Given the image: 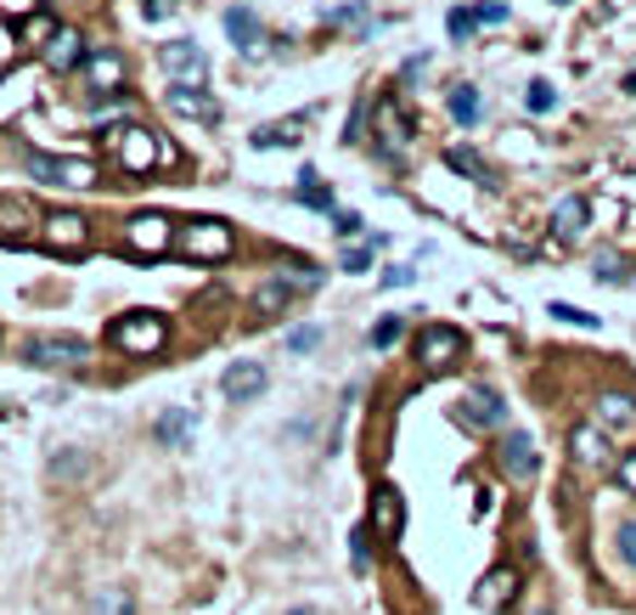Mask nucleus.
Masks as SVG:
<instances>
[{
  "label": "nucleus",
  "mask_w": 636,
  "mask_h": 615,
  "mask_svg": "<svg viewBox=\"0 0 636 615\" xmlns=\"http://www.w3.org/2000/svg\"><path fill=\"white\" fill-rule=\"evenodd\" d=\"M231 249H237V232H231L225 220L197 215V220L175 226V254L192 266H220V261H231Z\"/></svg>",
  "instance_id": "nucleus-1"
},
{
  "label": "nucleus",
  "mask_w": 636,
  "mask_h": 615,
  "mask_svg": "<svg viewBox=\"0 0 636 615\" xmlns=\"http://www.w3.org/2000/svg\"><path fill=\"white\" fill-rule=\"evenodd\" d=\"M108 339L124 355H158L163 339H170V322H163L158 311H130V316H119L113 328H108Z\"/></svg>",
  "instance_id": "nucleus-2"
},
{
  "label": "nucleus",
  "mask_w": 636,
  "mask_h": 615,
  "mask_svg": "<svg viewBox=\"0 0 636 615\" xmlns=\"http://www.w3.org/2000/svg\"><path fill=\"white\" fill-rule=\"evenodd\" d=\"M23 362H28V367H46V373H85L90 345L74 339V334H40L35 345H28Z\"/></svg>",
  "instance_id": "nucleus-3"
},
{
  "label": "nucleus",
  "mask_w": 636,
  "mask_h": 615,
  "mask_svg": "<svg viewBox=\"0 0 636 615\" xmlns=\"http://www.w3.org/2000/svg\"><path fill=\"white\" fill-rule=\"evenodd\" d=\"M124 249L130 254H142V261H158V254H170L175 249V220L170 215H130L124 220Z\"/></svg>",
  "instance_id": "nucleus-4"
},
{
  "label": "nucleus",
  "mask_w": 636,
  "mask_h": 615,
  "mask_svg": "<svg viewBox=\"0 0 636 615\" xmlns=\"http://www.w3.org/2000/svg\"><path fill=\"white\" fill-rule=\"evenodd\" d=\"M113 158L130 170V176H152V165H158V142H152V131L147 124H113Z\"/></svg>",
  "instance_id": "nucleus-5"
},
{
  "label": "nucleus",
  "mask_w": 636,
  "mask_h": 615,
  "mask_svg": "<svg viewBox=\"0 0 636 615\" xmlns=\"http://www.w3.org/2000/svg\"><path fill=\"white\" fill-rule=\"evenodd\" d=\"M462 362V334L445 328V322H428V328L417 334V367L423 373H445Z\"/></svg>",
  "instance_id": "nucleus-6"
},
{
  "label": "nucleus",
  "mask_w": 636,
  "mask_h": 615,
  "mask_svg": "<svg viewBox=\"0 0 636 615\" xmlns=\"http://www.w3.org/2000/svg\"><path fill=\"white\" fill-rule=\"evenodd\" d=\"M40 243L57 254H80V249H90V220L74 209H51V215H40Z\"/></svg>",
  "instance_id": "nucleus-7"
},
{
  "label": "nucleus",
  "mask_w": 636,
  "mask_h": 615,
  "mask_svg": "<svg viewBox=\"0 0 636 615\" xmlns=\"http://www.w3.org/2000/svg\"><path fill=\"white\" fill-rule=\"evenodd\" d=\"M366 526H372L378 542H400V531H406V503H400V485H389V480L372 485V514H366Z\"/></svg>",
  "instance_id": "nucleus-8"
},
{
  "label": "nucleus",
  "mask_w": 636,
  "mask_h": 615,
  "mask_svg": "<svg viewBox=\"0 0 636 615\" xmlns=\"http://www.w3.org/2000/svg\"><path fill=\"white\" fill-rule=\"evenodd\" d=\"M80 80H85L90 96H119V85L130 80V62H124L119 51H90V57L80 62Z\"/></svg>",
  "instance_id": "nucleus-9"
},
{
  "label": "nucleus",
  "mask_w": 636,
  "mask_h": 615,
  "mask_svg": "<svg viewBox=\"0 0 636 615\" xmlns=\"http://www.w3.org/2000/svg\"><path fill=\"white\" fill-rule=\"evenodd\" d=\"M158 62H163V74H170L175 85H204L209 80V57L197 51L192 40H170L158 51Z\"/></svg>",
  "instance_id": "nucleus-10"
},
{
  "label": "nucleus",
  "mask_w": 636,
  "mask_h": 615,
  "mask_svg": "<svg viewBox=\"0 0 636 615\" xmlns=\"http://www.w3.org/2000/svg\"><path fill=\"white\" fill-rule=\"evenodd\" d=\"M28 170H35L46 186H90V181H96V165H90V158H51V153H35V158H28Z\"/></svg>",
  "instance_id": "nucleus-11"
},
{
  "label": "nucleus",
  "mask_w": 636,
  "mask_h": 615,
  "mask_svg": "<svg viewBox=\"0 0 636 615\" xmlns=\"http://www.w3.org/2000/svg\"><path fill=\"white\" fill-rule=\"evenodd\" d=\"M496 463H501V474H507V480H535V474H541V451H535L529 435H501L496 441Z\"/></svg>",
  "instance_id": "nucleus-12"
},
{
  "label": "nucleus",
  "mask_w": 636,
  "mask_h": 615,
  "mask_svg": "<svg viewBox=\"0 0 636 615\" xmlns=\"http://www.w3.org/2000/svg\"><path fill=\"white\" fill-rule=\"evenodd\" d=\"M456 424L462 430H501V424H507V401H501L496 390H474V396H467L462 407H456Z\"/></svg>",
  "instance_id": "nucleus-13"
},
{
  "label": "nucleus",
  "mask_w": 636,
  "mask_h": 615,
  "mask_svg": "<svg viewBox=\"0 0 636 615\" xmlns=\"http://www.w3.org/2000/svg\"><path fill=\"white\" fill-rule=\"evenodd\" d=\"M518 570L513 565H496V570H485V581L474 588V604L479 610H513V599H518Z\"/></svg>",
  "instance_id": "nucleus-14"
},
{
  "label": "nucleus",
  "mask_w": 636,
  "mask_h": 615,
  "mask_svg": "<svg viewBox=\"0 0 636 615\" xmlns=\"http://www.w3.org/2000/svg\"><path fill=\"white\" fill-rule=\"evenodd\" d=\"M220 396L225 401H254V396H265V362H231L225 373H220Z\"/></svg>",
  "instance_id": "nucleus-15"
},
{
  "label": "nucleus",
  "mask_w": 636,
  "mask_h": 615,
  "mask_svg": "<svg viewBox=\"0 0 636 615\" xmlns=\"http://www.w3.org/2000/svg\"><path fill=\"white\" fill-rule=\"evenodd\" d=\"M163 102H170V113H181V119H204V124L220 119V102H215L204 85H170V96H163Z\"/></svg>",
  "instance_id": "nucleus-16"
},
{
  "label": "nucleus",
  "mask_w": 636,
  "mask_h": 615,
  "mask_svg": "<svg viewBox=\"0 0 636 615\" xmlns=\"http://www.w3.org/2000/svg\"><path fill=\"white\" fill-rule=\"evenodd\" d=\"M85 57H90V51H85V35H80V28H57L51 46H46V69H51V74H69V69H80Z\"/></svg>",
  "instance_id": "nucleus-17"
},
{
  "label": "nucleus",
  "mask_w": 636,
  "mask_h": 615,
  "mask_svg": "<svg viewBox=\"0 0 636 615\" xmlns=\"http://www.w3.org/2000/svg\"><path fill=\"white\" fill-rule=\"evenodd\" d=\"M305 124H310V113H288V119H271V124H259V131L248 136L259 153L265 147H293L298 136H305Z\"/></svg>",
  "instance_id": "nucleus-18"
},
{
  "label": "nucleus",
  "mask_w": 636,
  "mask_h": 615,
  "mask_svg": "<svg viewBox=\"0 0 636 615\" xmlns=\"http://www.w3.org/2000/svg\"><path fill=\"white\" fill-rule=\"evenodd\" d=\"M597 424L614 430V435H625V430L636 424V401L620 396V390H602V396H597Z\"/></svg>",
  "instance_id": "nucleus-19"
},
{
  "label": "nucleus",
  "mask_w": 636,
  "mask_h": 615,
  "mask_svg": "<svg viewBox=\"0 0 636 615\" xmlns=\"http://www.w3.org/2000/svg\"><path fill=\"white\" fill-rule=\"evenodd\" d=\"M28 232H40L35 209L17 204V198H7V204H0V243H28Z\"/></svg>",
  "instance_id": "nucleus-20"
},
{
  "label": "nucleus",
  "mask_w": 636,
  "mask_h": 615,
  "mask_svg": "<svg viewBox=\"0 0 636 615\" xmlns=\"http://www.w3.org/2000/svg\"><path fill=\"white\" fill-rule=\"evenodd\" d=\"M225 35L237 40V51H243V57H254V51H259V40H265V35H259V17H254L248 7H225Z\"/></svg>",
  "instance_id": "nucleus-21"
},
{
  "label": "nucleus",
  "mask_w": 636,
  "mask_h": 615,
  "mask_svg": "<svg viewBox=\"0 0 636 615\" xmlns=\"http://www.w3.org/2000/svg\"><path fill=\"white\" fill-rule=\"evenodd\" d=\"M192 430H197V418L192 412H158V424H152V435H158V446H186L192 441Z\"/></svg>",
  "instance_id": "nucleus-22"
},
{
  "label": "nucleus",
  "mask_w": 636,
  "mask_h": 615,
  "mask_svg": "<svg viewBox=\"0 0 636 615\" xmlns=\"http://www.w3.org/2000/svg\"><path fill=\"white\" fill-rule=\"evenodd\" d=\"M568 446H575V463H586V469H602V463H609V451H602V435H597L591 424H580L575 435H568Z\"/></svg>",
  "instance_id": "nucleus-23"
},
{
  "label": "nucleus",
  "mask_w": 636,
  "mask_h": 615,
  "mask_svg": "<svg viewBox=\"0 0 636 615\" xmlns=\"http://www.w3.org/2000/svg\"><path fill=\"white\" fill-rule=\"evenodd\" d=\"M552 232H558V238H580V232H586V198H563V204L552 209Z\"/></svg>",
  "instance_id": "nucleus-24"
},
{
  "label": "nucleus",
  "mask_w": 636,
  "mask_h": 615,
  "mask_svg": "<svg viewBox=\"0 0 636 615\" xmlns=\"http://www.w3.org/2000/svg\"><path fill=\"white\" fill-rule=\"evenodd\" d=\"M288 300H293V282H288L282 272H277L271 282H259V294H254V305H259L265 316H282V311H288Z\"/></svg>",
  "instance_id": "nucleus-25"
},
{
  "label": "nucleus",
  "mask_w": 636,
  "mask_h": 615,
  "mask_svg": "<svg viewBox=\"0 0 636 615\" xmlns=\"http://www.w3.org/2000/svg\"><path fill=\"white\" fill-rule=\"evenodd\" d=\"M445 108H451L456 124H474V119H479V91H474V85H451Z\"/></svg>",
  "instance_id": "nucleus-26"
},
{
  "label": "nucleus",
  "mask_w": 636,
  "mask_h": 615,
  "mask_svg": "<svg viewBox=\"0 0 636 615\" xmlns=\"http://www.w3.org/2000/svg\"><path fill=\"white\" fill-rule=\"evenodd\" d=\"M445 165H451L456 176H467V181H490V170H485V158H479L474 147H445Z\"/></svg>",
  "instance_id": "nucleus-27"
},
{
  "label": "nucleus",
  "mask_w": 636,
  "mask_h": 615,
  "mask_svg": "<svg viewBox=\"0 0 636 615\" xmlns=\"http://www.w3.org/2000/svg\"><path fill=\"white\" fill-rule=\"evenodd\" d=\"M51 35H57V23H51L46 12H35V17H23V23H17V40H23V46H35V51H46Z\"/></svg>",
  "instance_id": "nucleus-28"
},
{
  "label": "nucleus",
  "mask_w": 636,
  "mask_h": 615,
  "mask_svg": "<svg viewBox=\"0 0 636 615\" xmlns=\"http://www.w3.org/2000/svg\"><path fill=\"white\" fill-rule=\"evenodd\" d=\"M74 474H90V458H85V451H57V458H51V480H74Z\"/></svg>",
  "instance_id": "nucleus-29"
},
{
  "label": "nucleus",
  "mask_w": 636,
  "mask_h": 615,
  "mask_svg": "<svg viewBox=\"0 0 636 615\" xmlns=\"http://www.w3.org/2000/svg\"><path fill=\"white\" fill-rule=\"evenodd\" d=\"M90 615H136V604H130V593L113 588V593H96L90 599Z\"/></svg>",
  "instance_id": "nucleus-30"
},
{
  "label": "nucleus",
  "mask_w": 636,
  "mask_h": 615,
  "mask_svg": "<svg viewBox=\"0 0 636 615\" xmlns=\"http://www.w3.org/2000/svg\"><path fill=\"white\" fill-rule=\"evenodd\" d=\"M282 277L293 282V288H321V266H305V261H282Z\"/></svg>",
  "instance_id": "nucleus-31"
},
{
  "label": "nucleus",
  "mask_w": 636,
  "mask_h": 615,
  "mask_svg": "<svg viewBox=\"0 0 636 615\" xmlns=\"http://www.w3.org/2000/svg\"><path fill=\"white\" fill-rule=\"evenodd\" d=\"M524 108H529V113H552V108H558V91H552L547 80H535V85L524 91Z\"/></svg>",
  "instance_id": "nucleus-32"
},
{
  "label": "nucleus",
  "mask_w": 636,
  "mask_h": 615,
  "mask_svg": "<svg viewBox=\"0 0 636 615\" xmlns=\"http://www.w3.org/2000/svg\"><path fill=\"white\" fill-rule=\"evenodd\" d=\"M350 565H355V570H372V526H360V531L350 536Z\"/></svg>",
  "instance_id": "nucleus-33"
},
{
  "label": "nucleus",
  "mask_w": 636,
  "mask_h": 615,
  "mask_svg": "<svg viewBox=\"0 0 636 615\" xmlns=\"http://www.w3.org/2000/svg\"><path fill=\"white\" fill-rule=\"evenodd\" d=\"M288 350H293V355L321 350V328H293V334H288Z\"/></svg>",
  "instance_id": "nucleus-34"
},
{
  "label": "nucleus",
  "mask_w": 636,
  "mask_h": 615,
  "mask_svg": "<svg viewBox=\"0 0 636 615\" xmlns=\"http://www.w3.org/2000/svg\"><path fill=\"white\" fill-rule=\"evenodd\" d=\"M614 547H620V559L636 570V520H625V526L614 531Z\"/></svg>",
  "instance_id": "nucleus-35"
},
{
  "label": "nucleus",
  "mask_w": 636,
  "mask_h": 615,
  "mask_svg": "<svg viewBox=\"0 0 636 615\" xmlns=\"http://www.w3.org/2000/svg\"><path fill=\"white\" fill-rule=\"evenodd\" d=\"M474 23H479V17H474V12H467V7H456V12L445 17V28H451V40H467V35H474Z\"/></svg>",
  "instance_id": "nucleus-36"
},
{
  "label": "nucleus",
  "mask_w": 636,
  "mask_h": 615,
  "mask_svg": "<svg viewBox=\"0 0 636 615\" xmlns=\"http://www.w3.org/2000/svg\"><path fill=\"white\" fill-rule=\"evenodd\" d=\"M547 311H552L558 322H580V328H597V316H591V311H575V305H563V300H552Z\"/></svg>",
  "instance_id": "nucleus-37"
},
{
  "label": "nucleus",
  "mask_w": 636,
  "mask_h": 615,
  "mask_svg": "<svg viewBox=\"0 0 636 615\" xmlns=\"http://www.w3.org/2000/svg\"><path fill=\"white\" fill-rule=\"evenodd\" d=\"M614 480H620V492H631V497H636V451H625V458L614 463Z\"/></svg>",
  "instance_id": "nucleus-38"
},
{
  "label": "nucleus",
  "mask_w": 636,
  "mask_h": 615,
  "mask_svg": "<svg viewBox=\"0 0 636 615\" xmlns=\"http://www.w3.org/2000/svg\"><path fill=\"white\" fill-rule=\"evenodd\" d=\"M332 232H339V238H360V215H350V209H332Z\"/></svg>",
  "instance_id": "nucleus-39"
},
{
  "label": "nucleus",
  "mask_w": 636,
  "mask_h": 615,
  "mask_svg": "<svg viewBox=\"0 0 636 615\" xmlns=\"http://www.w3.org/2000/svg\"><path fill=\"white\" fill-rule=\"evenodd\" d=\"M366 119H372V108L360 102V108L350 113V131H344V142H366Z\"/></svg>",
  "instance_id": "nucleus-40"
},
{
  "label": "nucleus",
  "mask_w": 636,
  "mask_h": 615,
  "mask_svg": "<svg viewBox=\"0 0 636 615\" xmlns=\"http://www.w3.org/2000/svg\"><path fill=\"white\" fill-rule=\"evenodd\" d=\"M394 339H400V316H383L378 328H372V345L383 350V345H394Z\"/></svg>",
  "instance_id": "nucleus-41"
},
{
  "label": "nucleus",
  "mask_w": 636,
  "mask_h": 615,
  "mask_svg": "<svg viewBox=\"0 0 636 615\" xmlns=\"http://www.w3.org/2000/svg\"><path fill=\"white\" fill-rule=\"evenodd\" d=\"M339 266H344V272H366V266H372V249H366V243H360V249H344Z\"/></svg>",
  "instance_id": "nucleus-42"
},
{
  "label": "nucleus",
  "mask_w": 636,
  "mask_h": 615,
  "mask_svg": "<svg viewBox=\"0 0 636 615\" xmlns=\"http://www.w3.org/2000/svg\"><path fill=\"white\" fill-rule=\"evenodd\" d=\"M406 282H417V266H389L383 272V288H406Z\"/></svg>",
  "instance_id": "nucleus-43"
},
{
  "label": "nucleus",
  "mask_w": 636,
  "mask_h": 615,
  "mask_svg": "<svg viewBox=\"0 0 636 615\" xmlns=\"http://www.w3.org/2000/svg\"><path fill=\"white\" fill-rule=\"evenodd\" d=\"M474 17H479V23H507V7H501V0H485Z\"/></svg>",
  "instance_id": "nucleus-44"
},
{
  "label": "nucleus",
  "mask_w": 636,
  "mask_h": 615,
  "mask_svg": "<svg viewBox=\"0 0 636 615\" xmlns=\"http://www.w3.org/2000/svg\"><path fill=\"white\" fill-rule=\"evenodd\" d=\"M597 277H602V282L620 277V261H614V254H602V261H597Z\"/></svg>",
  "instance_id": "nucleus-45"
},
{
  "label": "nucleus",
  "mask_w": 636,
  "mask_h": 615,
  "mask_svg": "<svg viewBox=\"0 0 636 615\" xmlns=\"http://www.w3.org/2000/svg\"><path fill=\"white\" fill-rule=\"evenodd\" d=\"M147 17L158 23V17H170V0H147Z\"/></svg>",
  "instance_id": "nucleus-46"
},
{
  "label": "nucleus",
  "mask_w": 636,
  "mask_h": 615,
  "mask_svg": "<svg viewBox=\"0 0 636 615\" xmlns=\"http://www.w3.org/2000/svg\"><path fill=\"white\" fill-rule=\"evenodd\" d=\"M625 85H631V96H636V74H631V80H625Z\"/></svg>",
  "instance_id": "nucleus-47"
},
{
  "label": "nucleus",
  "mask_w": 636,
  "mask_h": 615,
  "mask_svg": "<svg viewBox=\"0 0 636 615\" xmlns=\"http://www.w3.org/2000/svg\"><path fill=\"white\" fill-rule=\"evenodd\" d=\"M541 615H552V610H541Z\"/></svg>",
  "instance_id": "nucleus-48"
}]
</instances>
